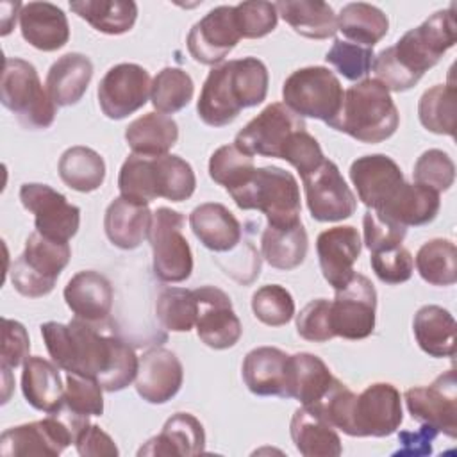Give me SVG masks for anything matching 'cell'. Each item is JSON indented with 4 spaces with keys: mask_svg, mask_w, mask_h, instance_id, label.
Wrapping results in <instances>:
<instances>
[{
    "mask_svg": "<svg viewBox=\"0 0 457 457\" xmlns=\"http://www.w3.org/2000/svg\"><path fill=\"white\" fill-rule=\"evenodd\" d=\"M71 443H75V439L70 428L55 414L50 412L45 420L7 428L0 437V453L4 457H57Z\"/></svg>",
    "mask_w": 457,
    "mask_h": 457,
    "instance_id": "obj_20",
    "label": "cell"
},
{
    "mask_svg": "<svg viewBox=\"0 0 457 457\" xmlns=\"http://www.w3.org/2000/svg\"><path fill=\"white\" fill-rule=\"evenodd\" d=\"M375 275L386 284L407 282L414 270V259L407 248L395 246L382 252H373L370 257Z\"/></svg>",
    "mask_w": 457,
    "mask_h": 457,
    "instance_id": "obj_54",
    "label": "cell"
},
{
    "mask_svg": "<svg viewBox=\"0 0 457 457\" xmlns=\"http://www.w3.org/2000/svg\"><path fill=\"white\" fill-rule=\"evenodd\" d=\"M280 159L287 161L300 173V177H305L323 162L325 155L316 137L302 129L291 136Z\"/></svg>",
    "mask_w": 457,
    "mask_h": 457,
    "instance_id": "obj_55",
    "label": "cell"
},
{
    "mask_svg": "<svg viewBox=\"0 0 457 457\" xmlns=\"http://www.w3.org/2000/svg\"><path fill=\"white\" fill-rule=\"evenodd\" d=\"M412 175L416 184L427 186L437 193L448 191L455 180V164L446 152L430 148L418 157Z\"/></svg>",
    "mask_w": 457,
    "mask_h": 457,
    "instance_id": "obj_50",
    "label": "cell"
},
{
    "mask_svg": "<svg viewBox=\"0 0 457 457\" xmlns=\"http://www.w3.org/2000/svg\"><path fill=\"white\" fill-rule=\"evenodd\" d=\"M350 180L359 200L373 211H380L405 182L400 166L384 154L357 157L350 166Z\"/></svg>",
    "mask_w": 457,
    "mask_h": 457,
    "instance_id": "obj_21",
    "label": "cell"
},
{
    "mask_svg": "<svg viewBox=\"0 0 457 457\" xmlns=\"http://www.w3.org/2000/svg\"><path fill=\"white\" fill-rule=\"evenodd\" d=\"M373 48L350 43L346 39H336L325 55V61L332 64L345 79H364L373 64Z\"/></svg>",
    "mask_w": 457,
    "mask_h": 457,
    "instance_id": "obj_49",
    "label": "cell"
},
{
    "mask_svg": "<svg viewBox=\"0 0 457 457\" xmlns=\"http://www.w3.org/2000/svg\"><path fill=\"white\" fill-rule=\"evenodd\" d=\"M421 278L432 286H452L457 280V248L450 239L436 237L421 245L416 253Z\"/></svg>",
    "mask_w": 457,
    "mask_h": 457,
    "instance_id": "obj_43",
    "label": "cell"
},
{
    "mask_svg": "<svg viewBox=\"0 0 457 457\" xmlns=\"http://www.w3.org/2000/svg\"><path fill=\"white\" fill-rule=\"evenodd\" d=\"M152 214L146 204H137L123 196L114 198L104 216L107 239L121 250L137 248L148 237Z\"/></svg>",
    "mask_w": 457,
    "mask_h": 457,
    "instance_id": "obj_29",
    "label": "cell"
},
{
    "mask_svg": "<svg viewBox=\"0 0 457 457\" xmlns=\"http://www.w3.org/2000/svg\"><path fill=\"white\" fill-rule=\"evenodd\" d=\"M312 409L352 437L391 436L403 420L400 391L387 382L371 384L361 395H355L336 380L323 402Z\"/></svg>",
    "mask_w": 457,
    "mask_h": 457,
    "instance_id": "obj_3",
    "label": "cell"
},
{
    "mask_svg": "<svg viewBox=\"0 0 457 457\" xmlns=\"http://www.w3.org/2000/svg\"><path fill=\"white\" fill-rule=\"evenodd\" d=\"M2 323L4 325H2L0 368L2 371H11L29 359L30 341H29L27 328L20 321L4 318Z\"/></svg>",
    "mask_w": 457,
    "mask_h": 457,
    "instance_id": "obj_56",
    "label": "cell"
},
{
    "mask_svg": "<svg viewBox=\"0 0 457 457\" xmlns=\"http://www.w3.org/2000/svg\"><path fill=\"white\" fill-rule=\"evenodd\" d=\"M186 218L170 207L152 214L148 241L154 255V273L162 282H184L193 271V253L182 234Z\"/></svg>",
    "mask_w": 457,
    "mask_h": 457,
    "instance_id": "obj_11",
    "label": "cell"
},
{
    "mask_svg": "<svg viewBox=\"0 0 457 457\" xmlns=\"http://www.w3.org/2000/svg\"><path fill=\"white\" fill-rule=\"evenodd\" d=\"M239 39L234 5H218L191 27L187 50L196 62L214 66L228 55Z\"/></svg>",
    "mask_w": 457,
    "mask_h": 457,
    "instance_id": "obj_19",
    "label": "cell"
},
{
    "mask_svg": "<svg viewBox=\"0 0 457 457\" xmlns=\"http://www.w3.org/2000/svg\"><path fill=\"white\" fill-rule=\"evenodd\" d=\"M377 312V291L371 280L361 273H353L350 282L336 291L330 302V318L334 334L357 341L373 334Z\"/></svg>",
    "mask_w": 457,
    "mask_h": 457,
    "instance_id": "obj_13",
    "label": "cell"
},
{
    "mask_svg": "<svg viewBox=\"0 0 457 457\" xmlns=\"http://www.w3.org/2000/svg\"><path fill=\"white\" fill-rule=\"evenodd\" d=\"M184 380V368L179 357L166 348H150L139 357L136 391L148 403H166Z\"/></svg>",
    "mask_w": 457,
    "mask_h": 457,
    "instance_id": "obj_23",
    "label": "cell"
},
{
    "mask_svg": "<svg viewBox=\"0 0 457 457\" xmlns=\"http://www.w3.org/2000/svg\"><path fill=\"white\" fill-rule=\"evenodd\" d=\"M64 300L75 318L102 323L112 309V286L102 273L84 270L68 280Z\"/></svg>",
    "mask_w": 457,
    "mask_h": 457,
    "instance_id": "obj_26",
    "label": "cell"
},
{
    "mask_svg": "<svg viewBox=\"0 0 457 457\" xmlns=\"http://www.w3.org/2000/svg\"><path fill=\"white\" fill-rule=\"evenodd\" d=\"M70 9L95 30L109 36L129 32L137 18V5L132 0H79L70 2Z\"/></svg>",
    "mask_w": 457,
    "mask_h": 457,
    "instance_id": "obj_39",
    "label": "cell"
},
{
    "mask_svg": "<svg viewBox=\"0 0 457 457\" xmlns=\"http://www.w3.org/2000/svg\"><path fill=\"white\" fill-rule=\"evenodd\" d=\"M361 236L355 227L341 225L323 230L316 239V252L323 278L336 291L353 277V262L361 255Z\"/></svg>",
    "mask_w": 457,
    "mask_h": 457,
    "instance_id": "obj_22",
    "label": "cell"
},
{
    "mask_svg": "<svg viewBox=\"0 0 457 457\" xmlns=\"http://www.w3.org/2000/svg\"><path fill=\"white\" fill-rule=\"evenodd\" d=\"M179 139V125L162 112H146L125 129V141L132 154L164 155Z\"/></svg>",
    "mask_w": 457,
    "mask_h": 457,
    "instance_id": "obj_37",
    "label": "cell"
},
{
    "mask_svg": "<svg viewBox=\"0 0 457 457\" xmlns=\"http://www.w3.org/2000/svg\"><path fill=\"white\" fill-rule=\"evenodd\" d=\"M234 16L236 25L241 34V37L246 39H257L264 37L270 32L275 30L278 21V12L275 4L271 2H241L234 5Z\"/></svg>",
    "mask_w": 457,
    "mask_h": 457,
    "instance_id": "obj_51",
    "label": "cell"
},
{
    "mask_svg": "<svg viewBox=\"0 0 457 457\" xmlns=\"http://www.w3.org/2000/svg\"><path fill=\"white\" fill-rule=\"evenodd\" d=\"M152 80L148 71L134 62H120L102 77L98 104L111 120H123L141 109L150 96Z\"/></svg>",
    "mask_w": 457,
    "mask_h": 457,
    "instance_id": "obj_17",
    "label": "cell"
},
{
    "mask_svg": "<svg viewBox=\"0 0 457 457\" xmlns=\"http://www.w3.org/2000/svg\"><path fill=\"white\" fill-rule=\"evenodd\" d=\"M96 325L73 318L66 325L46 321L39 328L52 361L61 370L93 377L104 391H121L136 378L139 359L129 343L104 334Z\"/></svg>",
    "mask_w": 457,
    "mask_h": 457,
    "instance_id": "obj_1",
    "label": "cell"
},
{
    "mask_svg": "<svg viewBox=\"0 0 457 457\" xmlns=\"http://www.w3.org/2000/svg\"><path fill=\"white\" fill-rule=\"evenodd\" d=\"M437 430L432 425L421 423L416 430H402L398 434V452L395 455H405V457H423L432 453V443L437 437Z\"/></svg>",
    "mask_w": 457,
    "mask_h": 457,
    "instance_id": "obj_58",
    "label": "cell"
},
{
    "mask_svg": "<svg viewBox=\"0 0 457 457\" xmlns=\"http://www.w3.org/2000/svg\"><path fill=\"white\" fill-rule=\"evenodd\" d=\"M205 450V430L189 412H177L166 420L162 430L148 439L137 455H198Z\"/></svg>",
    "mask_w": 457,
    "mask_h": 457,
    "instance_id": "obj_28",
    "label": "cell"
},
{
    "mask_svg": "<svg viewBox=\"0 0 457 457\" xmlns=\"http://www.w3.org/2000/svg\"><path fill=\"white\" fill-rule=\"evenodd\" d=\"M21 205L34 214L36 230L46 237L68 241L80 225V209L46 184L27 182L20 187Z\"/></svg>",
    "mask_w": 457,
    "mask_h": 457,
    "instance_id": "obj_15",
    "label": "cell"
},
{
    "mask_svg": "<svg viewBox=\"0 0 457 457\" xmlns=\"http://www.w3.org/2000/svg\"><path fill=\"white\" fill-rule=\"evenodd\" d=\"M307 209L316 221H341L355 212L357 198L343 179L336 162H323L302 177Z\"/></svg>",
    "mask_w": 457,
    "mask_h": 457,
    "instance_id": "obj_14",
    "label": "cell"
},
{
    "mask_svg": "<svg viewBox=\"0 0 457 457\" xmlns=\"http://www.w3.org/2000/svg\"><path fill=\"white\" fill-rule=\"evenodd\" d=\"M457 41L453 7L437 11L416 29L407 30L396 45L373 57V71L387 91L414 87L427 70L436 66L443 54Z\"/></svg>",
    "mask_w": 457,
    "mask_h": 457,
    "instance_id": "obj_2",
    "label": "cell"
},
{
    "mask_svg": "<svg viewBox=\"0 0 457 457\" xmlns=\"http://www.w3.org/2000/svg\"><path fill=\"white\" fill-rule=\"evenodd\" d=\"M104 387L93 377L68 373L62 405L80 416H102L104 412Z\"/></svg>",
    "mask_w": 457,
    "mask_h": 457,
    "instance_id": "obj_48",
    "label": "cell"
},
{
    "mask_svg": "<svg viewBox=\"0 0 457 457\" xmlns=\"http://www.w3.org/2000/svg\"><path fill=\"white\" fill-rule=\"evenodd\" d=\"M196 187V177L187 161L179 155L130 154L120 168V196L137 204L155 198L171 202L187 200Z\"/></svg>",
    "mask_w": 457,
    "mask_h": 457,
    "instance_id": "obj_5",
    "label": "cell"
},
{
    "mask_svg": "<svg viewBox=\"0 0 457 457\" xmlns=\"http://www.w3.org/2000/svg\"><path fill=\"white\" fill-rule=\"evenodd\" d=\"M309 239L302 221L289 227L268 225L261 237V252L266 262L277 270H295L307 255Z\"/></svg>",
    "mask_w": 457,
    "mask_h": 457,
    "instance_id": "obj_38",
    "label": "cell"
},
{
    "mask_svg": "<svg viewBox=\"0 0 457 457\" xmlns=\"http://www.w3.org/2000/svg\"><path fill=\"white\" fill-rule=\"evenodd\" d=\"M241 375L250 393L287 398L289 355L275 346L253 348L243 361Z\"/></svg>",
    "mask_w": 457,
    "mask_h": 457,
    "instance_id": "obj_24",
    "label": "cell"
},
{
    "mask_svg": "<svg viewBox=\"0 0 457 457\" xmlns=\"http://www.w3.org/2000/svg\"><path fill=\"white\" fill-rule=\"evenodd\" d=\"M282 20L300 36L327 39L337 32L334 9L320 0H282L275 4Z\"/></svg>",
    "mask_w": 457,
    "mask_h": 457,
    "instance_id": "obj_36",
    "label": "cell"
},
{
    "mask_svg": "<svg viewBox=\"0 0 457 457\" xmlns=\"http://www.w3.org/2000/svg\"><path fill=\"white\" fill-rule=\"evenodd\" d=\"M20 30L23 39L41 52H55L70 39V23L64 11L50 2L23 4Z\"/></svg>",
    "mask_w": 457,
    "mask_h": 457,
    "instance_id": "obj_25",
    "label": "cell"
},
{
    "mask_svg": "<svg viewBox=\"0 0 457 457\" xmlns=\"http://www.w3.org/2000/svg\"><path fill=\"white\" fill-rule=\"evenodd\" d=\"M270 75L257 57H243L214 66L196 102L198 118L209 127L232 123L241 109L255 107L266 100Z\"/></svg>",
    "mask_w": 457,
    "mask_h": 457,
    "instance_id": "obj_4",
    "label": "cell"
},
{
    "mask_svg": "<svg viewBox=\"0 0 457 457\" xmlns=\"http://www.w3.org/2000/svg\"><path fill=\"white\" fill-rule=\"evenodd\" d=\"M0 100L27 130H45L54 123L55 104L43 89L36 68L25 59H4Z\"/></svg>",
    "mask_w": 457,
    "mask_h": 457,
    "instance_id": "obj_8",
    "label": "cell"
},
{
    "mask_svg": "<svg viewBox=\"0 0 457 457\" xmlns=\"http://www.w3.org/2000/svg\"><path fill=\"white\" fill-rule=\"evenodd\" d=\"M228 195L239 209L261 211L271 227L300 221V187L295 175L284 168H255L250 179Z\"/></svg>",
    "mask_w": 457,
    "mask_h": 457,
    "instance_id": "obj_7",
    "label": "cell"
},
{
    "mask_svg": "<svg viewBox=\"0 0 457 457\" xmlns=\"http://www.w3.org/2000/svg\"><path fill=\"white\" fill-rule=\"evenodd\" d=\"M61 180L79 191L91 193L104 184L105 162L98 152L89 146H71L59 159Z\"/></svg>",
    "mask_w": 457,
    "mask_h": 457,
    "instance_id": "obj_41",
    "label": "cell"
},
{
    "mask_svg": "<svg viewBox=\"0 0 457 457\" xmlns=\"http://www.w3.org/2000/svg\"><path fill=\"white\" fill-rule=\"evenodd\" d=\"M196 300V334L204 345L214 350L232 348L243 332L241 321L232 309L230 296L216 286L193 289Z\"/></svg>",
    "mask_w": 457,
    "mask_h": 457,
    "instance_id": "obj_18",
    "label": "cell"
},
{
    "mask_svg": "<svg viewBox=\"0 0 457 457\" xmlns=\"http://www.w3.org/2000/svg\"><path fill=\"white\" fill-rule=\"evenodd\" d=\"M362 230H364V245L371 253L400 246L407 234V227L382 216L373 209L364 212Z\"/></svg>",
    "mask_w": 457,
    "mask_h": 457,
    "instance_id": "obj_52",
    "label": "cell"
},
{
    "mask_svg": "<svg viewBox=\"0 0 457 457\" xmlns=\"http://www.w3.org/2000/svg\"><path fill=\"white\" fill-rule=\"evenodd\" d=\"M253 170V157L241 152L234 143L220 146L209 159V177L228 193L243 186Z\"/></svg>",
    "mask_w": 457,
    "mask_h": 457,
    "instance_id": "obj_46",
    "label": "cell"
},
{
    "mask_svg": "<svg viewBox=\"0 0 457 457\" xmlns=\"http://www.w3.org/2000/svg\"><path fill=\"white\" fill-rule=\"evenodd\" d=\"M195 84L189 73L175 66H166L152 80L150 100L157 112L173 114L191 102Z\"/></svg>",
    "mask_w": 457,
    "mask_h": 457,
    "instance_id": "obj_44",
    "label": "cell"
},
{
    "mask_svg": "<svg viewBox=\"0 0 457 457\" xmlns=\"http://www.w3.org/2000/svg\"><path fill=\"white\" fill-rule=\"evenodd\" d=\"M400 114L384 84L362 79L343 93L341 105L327 125L361 143H380L398 129Z\"/></svg>",
    "mask_w": 457,
    "mask_h": 457,
    "instance_id": "obj_6",
    "label": "cell"
},
{
    "mask_svg": "<svg viewBox=\"0 0 457 457\" xmlns=\"http://www.w3.org/2000/svg\"><path fill=\"white\" fill-rule=\"evenodd\" d=\"M289 434L295 448L305 457H337L343 453L336 427L312 407L302 405L295 411Z\"/></svg>",
    "mask_w": 457,
    "mask_h": 457,
    "instance_id": "obj_27",
    "label": "cell"
},
{
    "mask_svg": "<svg viewBox=\"0 0 457 457\" xmlns=\"http://www.w3.org/2000/svg\"><path fill=\"white\" fill-rule=\"evenodd\" d=\"M457 114V89L453 84H436L427 89L418 104V116L421 125L445 136H455Z\"/></svg>",
    "mask_w": 457,
    "mask_h": 457,
    "instance_id": "obj_42",
    "label": "cell"
},
{
    "mask_svg": "<svg viewBox=\"0 0 457 457\" xmlns=\"http://www.w3.org/2000/svg\"><path fill=\"white\" fill-rule=\"evenodd\" d=\"M296 332L305 341L325 343L336 337L330 318V302L325 298L311 300L296 314Z\"/></svg>",
    "mask_w": 457,
    "mask_h": 457,
    "instance_id": "obj_53",
    "label": "cell"
},
{
    "mask_svg": "<svg viewBox=\"0 0 457 457\" xmlns=\"http://www.w3.org/2000/svg\"><path fill=\"white\" fill-rule=\"evenodd\" d=\"M389 29L387 16L375 5L366 2L346 4L337 14V30L346 41L373 48Z\"/></svg>",
    "mask_w": 457,
    "mask_h": 457,
    "instance_id": "obj_40",
    "label": "cell"
},
{
    "mask_svg": "<svg viewBox=\"0 0 457 457\" xmlns=\"http://www.w3.org/2000/svg\"><path fill=\"white\" fill-rule=\"evenodd\" d=\"M336 380L318 355L307 352L289 355L287 398H295L305 407H316L328 395Z\"/></svg>",
    "mask_w": 457,
    "mask_h": 457,
    "instance_id": "obj_30",
    "label": "cell"
},
{
    "mask_svg": "<svg viewBox=\"0 0 457 457\" xmlns=\"http://www.w3.org/2000/svg\"><path fill=\"white\" fill-rule=\"evenodd\" d=\"M405 405L412 420L432 425L439 434L457 436V378L448 370L430 386H418L405 391Z\"/></svg>",
    "mask_w": 457,
    "mask_h": 457,
    "instance_id": "obj_16",
    "label": "cell"
},
{
    "mask_svg": "<svg viewBox=\"0 0 457 457\" xmlns=\"http://www.w3.org/2000/svg\"><path fill=\"white\" fill-rule=\"evenodd\" d=\"M75 448L82 457H116L120 453L112 437L93 423L80 432Z\"/></svg>",
    "mask_w": 457,
    "mask_h": 457,
    "instance_id": "obj_57",
    "label": "cell"
},
{
    "mask_svg": "<svg viewBox=\"0 0 457 457\" xmlns=\"http://www.w3.org/2000/svg\"><path fill=\"white\" fill-rule=\"evenodd\" d=\"M93 77V62L87 55L70 52L59 57L48 70L46 93L59 107L75 105L86 93Z\"/></svg>",
    "mask_w": 457,
    "mask_h": 457,
    "instance_id": "obj_32",
    "label": "cell"
},
{
    "mask_svg": "<svg viewBox=\"0 0 457 457\" xmlns=\"http://www.w3.org/2000/svg\"><path fill=\"white\" fill-rule=\"evenodd\" d=\"M343 87L339 79L325 66H307L293 71L282 86V100L300 118L323 120L336 116Z\"/></svg>",
    "mask_w": 457,
    "mask_h": 457,
    "instance_id": "obj_10",
    "label": "cell"
},
{
    "mask_svg": "<svg viewBox=\"0 0 457 457\" xmlns=\"http://www.w3.org/2000/svg\"><path fill=\"white\" fill-rule=\"evenodd\" d=\"M252 311L261 323L268 327H282L295 316V300L284 286L268 284L253 293Z\"/></svg>",
    "mask_w": 457,
    "mask_h": 457,
    "instance_id": "obj_47",
    "label": "cell"
},
{
    "mask_svg": "<svg viewBox=\"0 0 457 457\" xmlns=\"http://www.w3.org/2000/svg\"><path fill=\"white\" fill-rule=\"evenodd\" d=\"M412 332L420 348L430 357H453L455 320L441 305H423L412 320Z\"/></svg>",
    "mask_w": 457,
    "mask_h": 457,
    "instance_id": "obj_35",
    "label": "cell"
},
{
    "mask_svg": "<svg viewBox=\"0 0 457 457\" xmlns=\"http://www.w3.org/2000/svg\"><path fill=\"white\" fill-rule=\"evenodd\" d=\"M439 207L441 200L437 191L416 182H403L395 196L377 212L403 227H420L432 221L437 216Z\"/></svg>",
    "mask_w": 457,
    "mask_h": 457,
    "instance_id": "obj_34",
    "label": "cell"
},
{
    "mask_svg": "<svg viewBox=\"0 0 457 457\" xmlns=\"http://www.w3.org/2000/svg\"><path fill=\"white\" fill-rule=\"evenodd\" d=\"M21 391L29 405L36 411H55L64 396V386L59 375V366L39 357H29L23 362Z\"/></svg>",
    "mask_w": 457,
    "mask_h": 457,
    "instance_id": "obj_33",
    "label": "cell"
},
{
    "mask_svg": "<svg viewBox=\"0 0 457 457\" xmlns=\"http://www.w3.org/2000/svg\"><path fill=\"white\" fill-rule=\"evenodd\" d=\"M70 257L68 241L52 239L34 230L25 241V250L11 266V282L23 296H45L54 289Z\"/></svg>",
    "mask_w": 457,
    "mask_h": 457,
    "instance_id": "obj_9",
    "label": "cell"
},
{
    "mask_svg": "<svg viewBox=\"0 0 457 457\" xmlns=\"http://www.w3.org/2000/svg\"><path fill=\"white\" fill-rule=\"evenodd\" d=\"M189 227L196 239L212 252H228L241 241L237 218L218 202L195 207L189 214Z\"/></svg>",
    "mask_w": 457,
    "mask_h": 457,
    "instance_id": "obj_31",
    "label": "cell"
},
{
    "mask_svg": "<svg viewBox=\"0 0 457 457\" xmlns=\"http://www.w3.org/2000/svg\"><path fill=\"white\" fill-rule=\"evenodd\" d=\"M155 314L166 330L189 332L196 321V300L193 291L164 287L155 300Z\"/></svg>",
    "mask_w": 457,
    "mask_h": 457,
    "instance_id": "obj_45",
    "label": "cell"
},
{
    "mask_svg": "<svg viewBox=\"0 0 457 457\" xmlns=\"http://www.w3.org/2000/svg\"><path fill=\"white\" fill-rule=\"evenodd\" d=\"M302 129H305L303 118L295 114L287 105L275 102L264 107L237 132L234 145L252 157L280 159L291 136Z\"/></svg>",
    "mask_w": 457,
    "mask_h": 457,
    "instance_id": "obj_12",
    "label": "cell"
}]
</instances>
